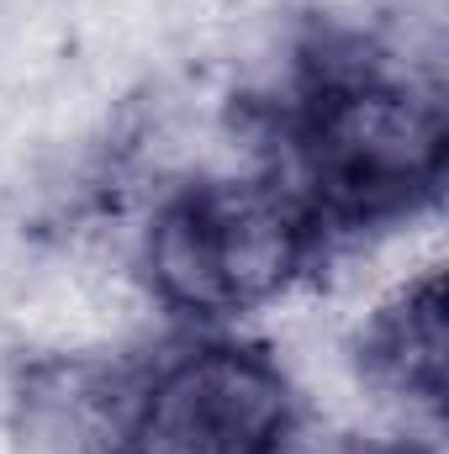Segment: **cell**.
<instances>
[{
    "mask_svg": "<svg viewBox=\"0 0 449 454\" xmlns=\"http://www.w3.org/2000/svg\"><path fill=\"white\" fill-rule=\"evenodd\" d=\"M296 153L307 212L334 223H375L402 212L418 191H434L445 159L439 101L381 69L328 74L296 121Z\"/></svg>",
    "mask_w": 449,
    "mask_h": 454,
    "instance_id": "6da1fadb",
    "label": "cell"
},
{
    "mask_svg": "<svg viewBox=\"0 0 449 454\" xmlns=\"http://www.w3.org/2000/svg\"><path fill=\"white\" fill-rule=\"evenodd\" d=\"M365 364L391 380L407 396L439 402L445 386V307H439V275L402 291L397 307H386L365 333Z\"/></svg>",
    "mask_w": 449,
    "mask_h": 454,
    "instance_id": "277c9868",
    "label": "cell"
},
{
    "mask_svg": "<svg viewBox=\"0 0 449 454\" xmlns=\"http://www.w3.org/2000/svg\"><path fill=\"white\" fill-rule=\"evenodd\" d=\"M291 423V380L270 354L191 343L164 354L116 412V454H286Z\"/></svg>",
    "mask_w": 449,
    "mask_h": 454,
    "instance_id": "3957f363",
    "label": "cell"
},
{
    "mask_svg": "<svg viewBox=\"0 0 449 454\" xmlns=\"http://www.w3.org/2000/svg\"><path fill=\"white\" fill-rule=\"evenodd\" d=\"M318 217L291 185L201 180L159 207L148 227V280L191 317H227L270 301L307 259Z\"/></svg>",
    "mask_w": 449,
    "mask_h": 454,
    "instance_id": "7a4b0ae2",
    "label": "cell"
}]
</instances>
